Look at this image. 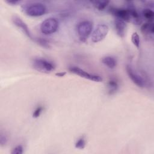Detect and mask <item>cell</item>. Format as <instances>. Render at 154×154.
Returning a JSON list of instances; mask_svg holds the SVG:
<instances>
[{
  "label": "cell",
  "mask_w": 154,
  "mask_h": 154,
  "mask_svg": "<svg viewBox=\"0 0 154 154\" xmlns=\"http://www.w3.org/2000/svg\"><path fill=\"white\" fill-rule=\"evenodd\" d=\"M141 31L146 37L153 38L154 34V25L152 22H149L144 23L141 27Z\"/></svg>",
  "instance_id": "7c38bea8"
},
{
  "label": "cell",
  "mask_w": 154,
  "mask_h": 154,
  "mask_svg": "<svg viewBox=\"0 0 154 154\" xmlns=\"http://www.w3.org/2000/svg\"><path fill=\"white\" fill-rule=\"evenodd\" d=\"M142 14L145 19L148 20L149 22H152L154 17V12L152 10L149 8H144L142 11Z\"/></svg>",
  "instance_id": "2e32d148"
},
{
  "label": "cell",
  "mask_w": 154,
  "mask_h": 154,
  "mask_svg": "<svg viewBox=\"0 0 154 154\" xmlns=\"http://www.w3.org/2000/svg\"><path fill=\"white\" fill-rule=\"evenodd\" d=\"M131 16V22L135 25H139L141 23V17L137 11L134 3L132 1H127V8Z\"/></svg>",
  "instance_id": "30bf717a"
},
{
  "label": "cell",
  "mask_w": 154,
  "mask_h": 154,
  "mask_svg": "<svg viewBox=\"0 0 154 154\" xmlns=\"http://www.w3.org/2000/svg\"><path fill=\"white\" fill-rule=\"evenodd\" d=\"M8 4L11 5H17V4H19L20 2V1L19 0H10L6 1Z\"/></svg>",
  "instance_id": "603a6c76"
},
{
  "label": "cell",
  "mask_w": 154,
  "mask_h": 154,
  "mask_svg": "<svg viewBox=\"0 0 154 154\" xmlns=\"http://www.w3.org/2000/svg\"><path fill=\"white\" fill-rule=\"evenodd\" d=\"M93 4V5L98 10H103L108 5L109 1H94L91 2Z\"/></svg>",
  "instance_id": "9a60e30c"
},
{
  "label": "cell",
  "mask_w": 154,
  "mask_h": 154,
  "mask_svg": "<svg viewBox=\"0 0 154 154\" xmlns=\"http://www.w3.org/2000/svg\"><path fill=\"white\" fill-rule=\"evenodd\" d=\"M39 45H40L41 46L45 48H50V45L49 42L43 38H36L35 41Z\"/></svg>",
  "instance_id": "d6986e66"
},
{
  "label": "cell",
  "mask_w": 154,
  "mask_h": 154,
  "mask_svg": "<svg viewBox=\"0 0 154 154\" xmlns=\"http://www.w3.org/2000/svg\"><path fill=\"white\" fill-rule=\"evenodd\" d=\"M25 13L32 17L41 16L46 13V8L44 4L40 2H34L25 6Z\"/></svg>",
  "instance_id": "7a4b0ae2"
},
{
  "label": "cell",
  "mask_w": 154,
  "mask_h": 154,
  "mask_svg": "<svg viewBox=\"0 0 154 154\" xmlns=\"http://www.w3.org/2000/svg\"><path fill=\"white\" fill-rule=\"evenodd\" d=\"M32 64L34 69L43 73H50L55 69V66L51 61L43 58H34Z\"/></svg>",
  "instance_id": "6da1fadb"
},
{
  "label": "cell",
  "mask_w": 154,
  "mask_h": 154,
  "mask_svg": "<svg viewBox=\"0 0 154 154\" xmlns=\"http://www.w3.org/2000/svg\"><path fill=\"white\" fill-rule=\"evenodd\" d=\"M12 20L13 23L18 27L28 38H29L31 40H33L34 41H35L36 38H34L28 26L22 20L21 18L17 16H13L12 17Z\"/></svg>",
  "instance_id": "ba28073f"
},
{
  "label": "cell",
  "mask_w": 154,
  "mask_h": 154,
  "mask_svg": "<svg viewBox=\"0 0 154 154\" xmlns=\"http://www.w3.org/2000/svg\"><path fill=\"white\" fill-rule=\"evenodd\" d=\"M69 70L70 72L90 81L94 82H101L102 81V78L100 76L90 73L77 66H71L69 68Z\"/></svg>",
  "instance_id": "8992f818"
},
{
  "label": "cell",
  "mask_w": 154,
  "mask_h": 154,
  "mask_svg": "<svg viewBox=\"0 0 154 154\" xmlns=\"http://www.w3.org/2000/svg\"><path fill=\"white\" fill-rule=\"evenodd\" d=\"M59 26L58 20L54 17H48L44 20L40 25L41 32L45 34L49 35L55 32Z\"/></svg>",
  "instance_id": "3957f363"
},
{
  "label": "cell",
  "mask_w": 154,
  "mask_h": 154,
  "mask_svg": "<svg viewBox=\"0 0 154 154\" xmlns=\"http://www.w3.org/2000/svg\"><path fill=\"white\" fill-rule=\"evenodd\" d=\"M118 82L115 78H111L107 84L108 91L109 94H112L115 93L118 89Z\"/></svg>",
  "instance_id": "5bb4252c"
},
{
  "label": "cell",
  "mask_w": 154,
  "mask_h": 154,
  "mask_svg": "<svg viewBox=\"0 0 154 154\" xmlns=\"http://www.w3.org/2000/svg\"><path fill=\"white\" fill-rule=\"evenodd\" d=\"M109 11L112 13L116 18H118L124 20L125 22H131V16L129 10L127 8H120L112 7L110 8Z\"/></svg>",
  "instance_id": "9c48e42d"
},
{
  "label": "cell",
  "mask_w": 154,
  "mask_h": 154,
  "mask_svg": "<svg viewBox=\"0 0 154 154\" xmlns=\"http://www.w3.org/2000/svg\"><path fill=\"white\" fill-rule=\"evenodd\" d=\"M65 74H66V72H59V73H56V75L61 77V76H63Z\"/></svg>",
  "instance_id": "cb8c5ba5"
},
{
  "label": "cell",
  "mask_w": 154,
  "mask_h": 154,
  "mask_svg": "<svg viewBox=\"0 0 154 154\" xmlns=\"http://www.w3.org/2000/svg\"><path fill=\"white\" fill-rule=\"evenodd\" d=\"M131 41L132 43L134 45V46L137 48H140V37L139 35L138 34L137 32H135L132 34L131 36Z\"/></svg>",
  "instance_id": "e0dca14e"
},
{
  "label": "cell",
  "mask_w": 154,
  "mask_h": 154,
  "mask_svg": "<svg viewBox=\"0 0 154 154\" xmlns=\"http://www.w3.org/2000/svg\"><path fill=\"white\" fill-rule=\"evenodd\" d=\"M7 142V138L6 137V135H5L4 134H1L0 135V144L1 146L3 145H5V144Z\"/></svg>",
  "instance_id": "7402d4cb"
},
{
  "label": "cell",
  "mask_w": 154,
  "mask_h": 154,
  "mask_svg": "<svg viewBox=\"0 0 154 154\" xmlns=\"http://www.w3.org/2000/svg\"><path fill=\"white\" fill-rule=\"evenodd\" d=\"M23 147L21 145H18L16 146L11 151L12 154H22L23 153Z\"/></svg>",
  "instance_id": "44dd1931"
},
{
  "label": "cell",
  "mask_w": 154,
  "mask_h": 154,
  "mask_svg": "<svg viewBox=\"0 0 154 154\" xmlns=\"http://www.w3.org/2000/svg\"><path fill=\"white\" fill-rule=\"evenodd\" d=\"M126 70L129 78L136 85L140 88L144 87L146 82L145 79L143 78V76H141L139 73H138L131 65L128 64L126 67Z\"/></svg>",
  "instance_id": "52a82bcc"
},
{
  "label": "cell",
  "mask_w": 154,
  "mask_h": 154,
  "mask_svg": "<svg viewBox=\"0 0 154 154\" xmlns=\"http://www.w3.org/2000/svg\"><path fill=\"white\" fill-rule=\"evenodd\" d=\"M86 145V142H85V140L84 138V137H81V138H79L78 141L76 142L75 146L76 149H83Z\"/></svg>",
  "instance_id": "ac0fdd59"
},
{
  "label": "cell",
  "mask_w": 154,
  "mask_h": 154,
  "mask_svg": "<svg viewBox=\"0 0 154 154\" xmlns=\"http://www.w3.org/2000/svg\"><path fill=\"white\" fill-rule=\"evenodd\" d=\"M109 31L106 24H98L91 33V39L93 43H97L105 38Z\"/></svg>",
  "instance_id": "5b68a950"
},
{
  "label": "cell",
  "mask_w": 154,
  "mask_h": 154,
  "mask_svg": "<svg viewBox=\"0 0 154 154\" xmlns=\"http://www.w3.org/2000/svg\"><path fill=\"white\" fill-rule=\"evenodd\" d=\"M102 63L109 69H114L117 66V60L112 56H105L102 59Z\"/></svg>",
  "instance_id": "4fadbf2b"
},
{
  "label": "cell",
  "mask_w": 154,
  "mask_h": 154,
  "mask_svg": "<svg viewBox=\"0 0 154 154\" xmlns=\"http://www.w3.org/2000/svg\"><path fill=\"white\" fill-rule=\"evenodd\" d=\"M43 106H38V107H37L36 108H35V109L34 111V112H33V114H32V117H34V118H37V117H38L40 116V114H41V113H42V111H43Z\"/></svg>",
  "instance_id": "ffe728a7"
},
{
  "label": "cell",
  "mask_w": 154,
  "mask_h": 154,
  "mask_svg": "<svg viewBox=\"0 0 154 154\" xmlns=\"http://www.w3.org/2000/svg\"><path fill=\"white\" fill-rule=\"evenodd\" d=\"M93 29V25L90 21L83 20L80 22L77 26L76 30L79 39L81 41H85L90 35Z\"/></svg>",
  "instance_id": "277c9868"
},
{
  "label": "cell",
  "mask_w": 154,
  "mask_h": 154,
  "mask_svg": "<svg viewBox=\"0 0 154 154\" xmlns=\"http://www.w3.org/2000/svg\"><path fill=\"white\" fill-rule=\"evenodd\" d=\"M114 28L117 34L120 37H124L126 34V23L124 20L116 18L114 20Z\"/></svg>",
  "instance_id": "8fae6325"
}]
</instances>
